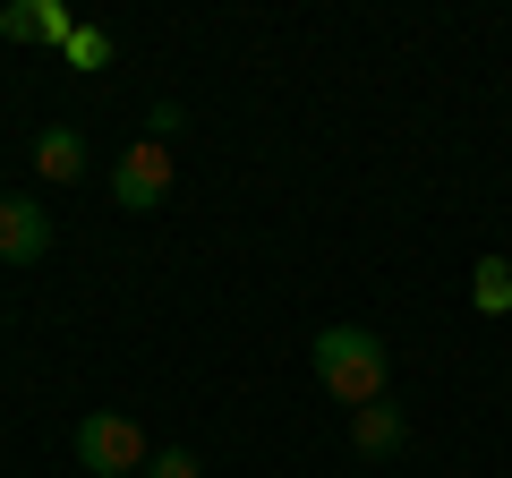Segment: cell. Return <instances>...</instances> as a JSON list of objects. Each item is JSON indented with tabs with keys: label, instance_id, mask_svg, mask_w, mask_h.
<instances>
[{
	"label": "cell",
	"instance_id": "obj_1",
	"mask_svg": "<svg viewBox=\"0 0 512 478\" xmlns=\"http://www.w3.org/2000/svg\"><path fill=\"white\" fill-rule=\"evenodd\" d=\"M308 368H316V385H325L342 410H367V402H384L393 359H384V342H376L367 325H325V333L308 342Z\"/></svg>",
	"mask_w": 512,
	"mask_h": 478
},
{
	"label": "cell",
	"instance_id": "obj_2",
	"mask_svg": "<svg viewBox=\"0 0 512 478\" xmlns=\"http://www.w3.org/2000/svg\"><path fill=\"white\" fill-rule=\"evenodd\" d=\"M69 453L86 461V478H137L154 461V444H146V427L128 419V410H86L77 436H69Z\"/></svg>",
	"mask_w": 512,
	"mask_h": 478
},
{
	"label": "cell",
	"instance_id": "obj_3",
	"mask_svg": "<svg viewBox=\"0 0 512 478\" xmlns=\"http://www.w3.org/2000/svg\"><path fill=\"white\" fill-rule=\"evenodd\" d=\"M163 197H171V146L163 137H137V146L111 163V205H120V214H154Z\"/></svg>",
	"mask_w": 512,
	"mask_h": 478
},
{
	"label": "cell",
	"instance_id": "obj_4",
	"mask_svg": "<svg viewBox=\"0 0 512 478\" xmlns=\"http://www.w3.org/2000/svg\"><path fill=\"white\" fill-rule=\"evenodd\" d=\"M52 248V214L35 197H0V265H43Z\"/></svg>",
	"mask_w": 512,
	"mask_h": 478
},
{
	"label": "cell",
	"instance_id": "obj_5",
	"mask_svg": "<svg viewBox=\"0 0 512 478\" xmlns=\"http://www.w3.org/2000/svg\"><path fill=\"white\" fill-rule=\"evenodd\" d=\"M77 35V18H69V0H9L0 9V43H69Z\"/></svg>",
	"mask_w": 512,
	"mask_h": 478
},
{
	"label": "cell",
	"instance_id": "obj_6",
	"mask_svg": "<svg viewBox=\"0 0 512 478\" xmlns=\"http://www.w3.org/2000/svg\"><path fill=\"white\" fill-rule=\"evenodd\" d=\"M410 444V419L393 402H367V410H350V453L359 461H393Z\"/></svg>",
	"mask_w": 512,
	"mask_h": 478
},
{
	"label": "cell",
	"instance_id": "obj_7",
	"mask_svg": "<svg viewBox=\"0 0 512 478\" xmlns=\"http://www.w3.org/2000/svg\"><path fill=\"white\" fill-rule=\"evenodd\" d=\"M35 171H43V180H52V188H69V180H86V137H77L69 120H52V129L35 137Z\"/></svg>",
	"mask_w": 512,
	"mask_h": 478
},
{
	"label": "cell",
	"instance_id": "obj_8",
	"mask_svg": "<svg viewBox=\"0 0 512 478\" xmlns=\"http://www.w3.org/2000/svg\"><path fill=\"white\" fill-rule=\"evenodd\" d=\"M470 308L478 316H512V265L504 257H478L470 265Z\"/></svg>",
	"mask_w": 512,
	"mask_h": 478
},
{
	"label": "cell",
	"instance_id": "obj_9",
	"mask_svg": "<svg viewBox=\"0 0 512 478\" xmlns=\"http://www.w3.org/2000/svg\"><path fill=\"white\" fill-rule=\"evenodd\" d=\"M60 60H69L77 77H94V69H111V35H103V26H77V35L60 43Z\"/></svg>",
	"mask_w": 512,
	"mask_h": 478
},
{
	"label": "cell",
	"instance_id": "obj_10",
	"mask_svg": "<svg viewBox=\"0 0 512 478\" xmlns=\"http://www.w3.org/2000/svg\"><path fill=\"white\" fill-rule=\"evenodd\" d=\"M146 478H205V470H197V453H188V444H163V453L146 461Z\"/></svg>",
	"mask_w": 512,
	"mask_h": 478
}]
</instances>
